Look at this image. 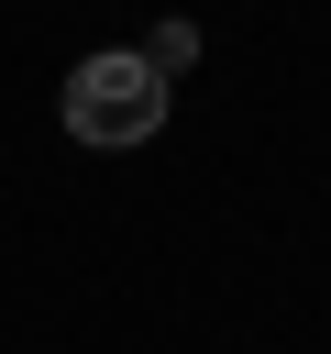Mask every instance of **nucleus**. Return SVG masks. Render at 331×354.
Masks as SVG:
<instances>
[{
    "label": "nucleus",
    "mask_w": 331,
    "mask_h": 354,
    "mask_svg": "<svg viewBox=\"0 0 331 354\" xmlns=\"http://www.w3.org/2000/svg\"><path fill=\"white\" fill-rule=\"evenodd\" d=\"M66 133L99 144V155L154 144V133H166V77H154L143 55H88V66H66Z\"/></svg>",
    "instance_id": "obj_1"
},
{
    "label": "nucleus",
    "mask_w": 331,
    "mask_h": 354,
    "mask_svg": "<svg viewBox=\"0 0 331 354\" xmlns=\"http://www.w3.org/2000/svg\"><path fill=\"white\" fill-rule=\"evenodd\" d=\"M188 55H199V33H188V22H166V33H154V44H143V66H154V77H177V66H188Z\"/></svg>",
    "instance_id": "obj_2"
}]
</instances>
